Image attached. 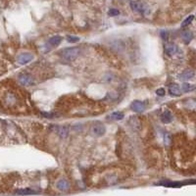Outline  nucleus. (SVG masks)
<instances>
[{"instance_id":"nucleus-9","label":"nucleus","mask_w":196,"mask_h":196,"mask_svg":"<svg viewBox=\"0 0 196 196\" xmlns=\"http://www.w3.org/2000/svg\"><path fill=\"white\" fill-rule=\"evenodd\" d=\"M194 75H195V73L192 71V70H185V71L179 76V79L180 80H188L192 79V77H194Z\"/></svg>"},{"instance_id":"nucleus-11","label":"nucleus","mask_w":196,"mask_h":196,"mask_svg":"<svg viewBox=\"0 0 196 196\" xmlns=\"http://www.w3.org/2000/svg\"><path fill=\"white\" fill-rule=\"evenodd\" d=\"M158 184H159V185L166 186V187H180L182 185H183L182 182H170V180L160 182Z\"/></svg>"},{"instance_id":"nucleus-14","label":"nucleus","mask_w":196,"mask_h":196,"mask_svg":"<svg viewBox=\"0 0 196 196\" xmlns=\"http://www.w3.org/2000/svg\"><path fill=\"white\" fill-rule=\"evenodd\" d=\"M56 131H57V134L60 135V137L62 138L67 137L69 134V129L66 127H58V128H56Z\"/></svg>"},{"instance_id":"nucleus-10","label":"nucleus","mask_w":196,"mask_h":196,"mask_svg":"<svg viewBox=\"0 0 196 196\" xmlns=\"http://www.w3.org/2000/svg\"><path fill=\"white\" fill-rule=\"evenodd\" d=\"M177 51H179V48H177V46L175 45V44H168V45L166 46V54L170 57L176 55L177 53Z\"/></svg>"},{"instance_id":"nucleus-1","label":"nucleus","mask_w":196,"mask_h":196,"mask_svg":"<svg viewBox=\"0 0 196 196\" xmlns=\"http://www.w3.org/2000/svg\"><path fill=\"white\" fill-rule=\"evenodd\" d=\"M80 55V48L77 47H71L66 48V49L61 51V56L67 61H73L77 58Z\"/></svg>"},{"instance_id":"nucleus-4","label":"nucleus","mask_w":196,"mask_h":196,"mask_svg":"<svg viewBox=\"0 0 196 196\" xmlns=\"http://www.w3.org/2000/svg\"><path fill=\"white\" fill-rule=\"evenodd\" d=\"M92 131L95 135H98V136H101L105 134L106 131V128L104 127V125H102L101 123H96L93 128H92Z\"/></svg>"},{"instance_id":"nucleus-21","label":"nucleus","mask_w":196,"mask_h":196,"mask_svg":"<svg viewBox=\"0 0 196 196\" xmlns=\"http://www.w3.org/2000/svg\"><path fill=\"white\" fill-rule=\"evenodd\" d=\"M108 14H109V16L115 17V16H118V15L120 14V12H119V10H117V9H111L109 10Z\"/></svg>"},{"instance_id":"nucleus-13","label":"nucleus","mask_w":196,"mask_h":196,"mask_svg":"<svg viewBox=\"0 0 196 196\" xmlns=\"http://www.w3.org/2000/svg\"><path fill=\"white\" fill-rule=\"evenodd\" d=\"M61 41H62V38H61V36L55 35V36H52V38L49 39L48 43H49L52 47H56V46H58L59 44L61 43Z\"/></svg>"},{"instance_id":"nucleus-2","label":"nucleus","mask_w":196,"mask_h":196,"mask_svg":"<svg viewBox=\"0 0 196 196\" xmlns=\"http://www.w3.org/2000/svg\"><path fill=\"white\" fill-rule=\"evenodd\" d=\"M19 81L22 86H29L34 83V79H32V77L29 76V74H21L19 76Z\"/></svg>"},{"instance_id":"nucleus-20","label":"nucleus","mask_w":196,"mask_h":196,"mask_svg":"<svg viewBox=\"0 0 196 196\" xmlns=\"http://www.w3.org/2000/svg\"><path fill=\"white\" fill-rule=\"evenodd\" d=\"M67 40L70 43H76L77 41H80V38H77V36H75V35H68Z\"/></svg>"},{"instance_id":"nucleus-5","label":"nucleus","mask_w":196,"mask_h":196,"mask_svg":"<svg viewBox=\"0 0 196 196\" xmlns=\"http://www.w3.org/2000/svg\"><path fill=\"white\" fill-rule=\"evenodd\" d=\"M131 109L135 113H141L144 111V109H145V107H144V104L142 102H140L138 100H135V101H134L131 103Z\"/></svg>"},{"instance_id":"nucleus-8","label":"nucleus","mask_w":196,"mask_h":196,"mask_svg":"<svg viewBox=\"0 0 196 196\" xmlns=\"http://www.w3.org/2000/svg\"><path fill=\"white\" fill-rule=\"evenodd\" d=\"M131 6L134 11L135 12H138V13H145V10H146V7L142 3H138V2H131Z\"/></svg>"},{"instance_id":"nucleus-26","label":"nucleus","mask_w":196,"mask_h":196,"mask_svg":"<svg viewBox=\"0 0 196 196\" xmlns=\"http://www.w3.org/2000/svg\"><path fill=\"white\" fill-rule=\"evenodd\" d=\"M42 115H43V116H45V117H48V118L53 117L52 114H48V113H42Z\"/></svg>"},{"instance_id":"nucleus-3","label":"nucleus","mask_w":196,"mask_h":196,"mask_svg":"<svg viewBox=\"0 0 196 196\" xmlns=\"http://www.w3.org/2000/svg\"><path fill=\"white\" fill-rule=\"evenodd\" d=\"M32 59H34V55L31 53H23L21 54L19 57H18V63L21 65H26L28 63L31 62Z\"/></svg>"},{"instance_id":"nucleus-17","label":"nucleus","mask_w":196,"mask_h":196,"mask_svg":"<svg viewBox=\"0 0 196 196\" xmlns=\"http://www.w3.org/2000/svg\"><path fill=\"white\" fill-rule=\"evenodd\" d=\"M111 118L113 120H116V121H120V120H123L125 118V115L122 112H114L112 115H111Z\"/></svg>"},{"instance_id":"nucleus-19","label":"nucleus","mask_w":196,"mask_h":196,"mask_svg":"<svg viewBox=\"0 0 196 196\" xmlns=\"http://www.w3.org/2000/svg\"><path fill=\"white\" fill-rule=\"evenodd\" d=\"M193 20H194V16H193V15H190V16H188L186 19L182 22V27H186V26H188L189 24H191V22L193 21Z\"/></svg>"},{"instance_id":"nucleus-22","label":"nucleus","mask_w":196,"mask_h":196,"mask_svg":"<svg viewBox=\"0 0 196 196\" xmlns=\"http://www.w3.org/2000/svg\"><path fill=\"white\" fill-rule=\"evenodd\" d=\"M164 141H165L166 145H169V144L171 143V136H170V134H165V136H164Z\"/></svg>"},{"instance_id":"nucleus-16","label":"nucleus","mask_w":196,"mask_h":196,"mask_svg":"<svg viewBox=\"0 0 196 196\" xmlns=\"http://www.w3.org/2000/svg\"><path fill=\"white\" fill-rule=\"evenodd\" d=\"M16 193L19 195H32V194H35L36 192L31 189V188H23V189H18L16 191Z\"/></svg>"},{"instance_id":"nucleus-24","label":"nucleus","mask_w":196,"mask_h":196,"mask_svg":"<svg viewBox=\"0 0 196 196\" xmlns=\"http://www.w3.org/2000/svg\"><path fill=\"white\" fill-rule=\"evenodd\" d=\"M161 36H162V38L164 39V40H166V41H167L168 40V32H161Z\"/></svg>"},{"instance_id":"nucleus-6","label":"nucleus","mask_w":196,"mask_h":196,"mask_svg":"<svg viewBox=\"0 0 196 196\" xmlns=\"http://www.w3.org/2000/svg\"><path fill=\"white\" fill-rule=\"evenodd\" d=\"M169 93L172 96H179L182 94V88L176 83H172L169 86Z\"/></svg>"},{"instance_id":"nucleus-7","label":"nucleus","mask_w":196,"mask_h":196,"mask_svg":"<svg viewBox=\"0 0 196 196\" xmlns=\"http://www.w3.org/2000/svg\"><path fill=\"white\" fill-rule=\"evenodd\" d=\"M56 186L59 190H61V191H67L70 189V187H71V185H70V182H68L67 179H60L59 182L56 183Z\"/></svg>"},{"instance_id":"nucleus-12","label":"nucleus","mask_w":196,"mask_h":196,"mask_svg":"<svg viewBox=\"0 0 196 196\" xmlns=\"http://www.w3.org/2000/svg\"><path fill=\"white\" fill-rule=\"evenodd\" d=\"M161 121L164 124H169L173 121V115L170 111H165L161 115Z\"/></svg>"},{"instance_id":"nucleus-18","label":"nucleus","mask_w":196,"mask_h":196,"mask_svg":"<svg viewBox=\"0 0 196 196\" xmlns=\"http://www.w3.org/2000/svg\"><path fill=\"white\" fill-rule=\"evenodd\" d=\"M182 91H184V92H189V91H192L194 89V86H191V84H189V83H182Z\"/></svg>"},{"instance_id":"nucleus-25","label":"nucleus","mask_w":196,"mask_h":196,"mask_svg":"<svg viewBox=\"0 0 196 196\" xmlns=\"http://www.w3.org/2000/svg\"><path fill=\"white\" fill-rule=\"evenodd\" d=\"M182 184H196V179H188L183 182Z\"/></svg>"},{"instance_id":"nucleus-15","label":"nucleus","mask_w":196,"mask_h":196,"mask_svg":"<svg viewBox=\"0 0 196 196\" xmlns=\"http://www.w3.org/2000/svg\"><path fill=\"white\" fill-rule=\"evenodd\" d=\"M182 38L183 39L184 43L188 44L192 40V38H193V35H192L191 32H183L182 34Z\"/></svg>"},{"instance_id":"nucleus-23","label":"nucleus","mask_w":196,"mask_h":196,"mask_svg":"<svg viewBox=\"0 0 196 196\" xmlns=\"http://www.w3.org/2000/svg\"><path fill=\"white\" fill-rule=\"evenodd\" d=\"M165 93H166V91H165L164 88H159V89L156 90V94L159 96H164Z\"/></svg>"}]
</instances>
